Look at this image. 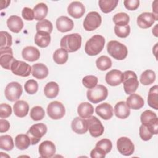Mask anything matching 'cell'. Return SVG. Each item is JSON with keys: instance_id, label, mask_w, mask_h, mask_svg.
<instances>
[{"instance_id": "obj_1", "label": "cell", "mask_w": 158, "mask_h": 158, "mask_svg": "<svg viewBox=\"0 0 158 158\" xmlns=\"http://www.w3.org/2000/svg\"><path fill=\"white\" fill-rule=\"evenodd\" d=\"M81 36L78 33H71L62 37L60 45L61 48L69 52L78 51L81 46Z\"/></svg>"}, {"instance_id": "obj_2", "label": "cell", "mask_w": 158, "mask_h": 158, "mask_svg": "<svg viewBox=\"0 0 158 158\" xmlns=\"http://www.w3.org/2000/svg\"><path fill=\"white\" fill-rule=\"evenodd\" d=\"M104 44V38L100 35H95L86 41L85 51L89 56H96L102 51Z\"/></svg>"}, {"instance_id": "obj_3", "label": "cell", "mask_w": 158, "mask_h": 158, "mask_svg": "<svg viewBox=\"0 0 158 158\" xmlns=\"http://www.w3.org/2000/svg\"><path fill=\"white\" fill-rule=\"evenodd\" d=\"M107 50L110 56L118 60L125 59L128 54L127 46L115 40L110 41L107 43Z\"/></svg>"}, {"instance_id": "obj_4", "label": "cell", "mask_w": 158, "mask_h": 158, "mask_svg": "<svg viewBox=\"0 0 158 158\" xmlns=\"http://www.w3.org/2000/svg\"><path fill=\"white\" fill-rule=\"evenodd\" d=\"M123 73V89L126 94L135 93L139 86V81L137 75L133 71L127 70Z\"/></svg>"}, {"instance_id": "obj_5", "label": "cell", "mask_w": 158, "mask_h": 158, "mask_svg": "<svg viewBox=\"0 0 158 158\" xmlns=\"http://www.w3.org/2000/svg\"><path fill=\"white\" fill-rule=\"evenodd\" d=\"M86 96L90 102L96 104L107 98L108 96V90L104 85H98L94 88L88 89L86 93Z\"/></svg>"}, {"instance_id": "obj_6", "label": "cell", "mask_w": 158, "mask_h": 158, "mask_svg": "<svg viewBox=\"0 0 158 158\" xmlns=\"http://www.w3.org/2000/svg\"><path fill=\"white\" fill-rule=\"evenodd\" d=\"M140 119L142 124L148 127L153 135L157 134L158 118L156 113L151 110H146L141 114Z\"/></svg>"}, {"instance_id": "obj_7", "label": "cell", "mask_w": 158, "mask_h": 158, "mask_svg": "<svg viewBox=\"0 0 158 158\" xmlns=\"http://www.w3.org/2000/svg\"><path fill=\"white\" fill-rule=\"evenodd\" d=\"M47 130V126L43 123L33 125L27 131V135L30 139L31 144H36L46 133Z\"/></svg>"}, {"instance_id": "obj_8", "label": "cell", "mask_w": 158, "mask_h": 158, "mask_svg": "<svg viewBox=\"0 0 158 158\" xmlns=\"http://www.w3.org/2000/svg\"><path fill=\"white\" fill-rule=\"evenodd\" d=\"M102 19L100 14L95 11L89 12L83 21V27L86 31H91L98 28L101 24Z\"/></svg>"}, {"instance_id": "obj_9", "label": "cell", "mask_w": 158, "mask_h": 158, "mask_svg": "<svg viewBox=\"0 0 158 158\" xmlns=\"http://www.w3.org/2000/svg\"><path fill=\"white\" fill-rule=\"evenodd\" d=\"M47 113L51 119L59 120L65 115V109L64 106L60 102L54 101L48 104Z\"/></svg>"}, {"instance_id": "obj_10", "label": "cell", "mask_w": 158, "mask_h": 158, "mask_svg": "<svg viewBox=\"0 0 158 158\" xmlns=\"http://www.w3.org/2000/svg\"><path fill=\"white\" fill-rule=\"evenodd\" d=\"M4 94L7 100L12 102L17 101L22 94V87L18 82L13 81L9 83L5 88Z\"/></svg>"}, {"instance_id": "obj_11", "label": "cell", "mask_w": 158, "mask_h": 158, "mask_svg": "<svg viewBox=\"0 0 158 158\" xmlns=\"http://www.w3.org/2000/svg\"><path fill=\"white\" fill-rule=\"evenodd\" d=\"M117 148L121 154L126 156L131 155L135 151V146L131 139L124 136L117 139Z\"/></svg>"}, {"instance_id": "obj_12", "label": "cell", "mask_w": 158, "mask_h": 158, "mask_svg": "<svg viewBox=\"0 0 158 158\" xmlns=\"http://www.w3.org/2000/svg\"><path fill=\"white\" fill-rule=\"evenodd\" d=\"M15 60L13 56L12 48H0V64L2 68L10 70L12 65Z\"/></svg>"}, {"instance_id": "obj_13", "label": "cell", "mask_w": 158, "mask_h": 158, "mask_svg": "<svg viewBox=\"0 0 158 158\" xmlns=\"http://www.w3.org/2000/svg\"><path fill=\"white\" fill-rule=\"evenodd\" d=\"M90 135L94 138L101 136L104 131V126L101 121L94 116H91L86 120Z\"/></svg>"}, {"instance_id": "obj_14", "label": "cell", "mask_w": 158, "mask_h": 158, "mask_svg": "<svg viewBox=\"0 0 158 158\" xmlns=\"http://www.w3.org/2000/svg\"><path fill=\"white\" fill-rule=\"evenodd\" d=\"M10 70L14 75L27 77L31 73V67L23 61L15 60L12 64Z\"/></svg>"}, {"instance_id": "obj_15", "label": "cell", "mask_w": 158, "mask_h": 158, "mask_svg": "<svg viewBox=\"0 0 158 158\" xmlns=\"http://www.w3.org/2000/svg\"><path fill=\"white\" fill-rule=\"evenodd\" d=\"M56 146L51 141H43L39 146V154L42 158H51L56 153Z\"/></svg>"}, {"instance_id": "obj_16", "label": "cell", "mask_w": 158, "mask_h": 158, "mask_svg": "<svg viewBox=\"0 0 158 158\" xmlns=\"http://www.w3.org/2000/svg\"><path fill=\"white\" fill-rule=\"evenodd\" d=\"M157 20L153 13L143 12L137 17V24L140 28L146 29L151 27Z\"/></svg>"}, {"instance_id": "obj_17", "label": "cell", "mask_w": 158, "mask_h": 158, "mask_svg": "<svg viewBox=\"0 0 158 158\" xmlns=\"http://www.w3.org/2000/svg\"><path fill=\"white\" fill-rule=\"evenodd\" d=\"M123 73L118 70L114 69L109 72H107L106 75V81L107 83L112 86H118L123 81Z\"/></svg>"}, {"instance_id": "obj_18", "label": "cell", "mask_w": 158, "mask_h": 158, "mask_svg": "<svg viewBox=\"0 0 158 158\" xmlns=\"http://www.w3.org/2000/svg\"><path fill=\"white\" fill-rule=\"evenodd\" d=\"M68 14L75 19L81 18L85 12L84 5L79 1L72 2L67 7Z\"/></svg>"}, {"instance_id": "obj_19", "label": "cell", "mask_w": 158, "mask_h": 158, "mask_svg": "<svg viewBox=\"0 0 158 158\" xmlns=\"http://www.w3.org/2000/svg\"><path fill=\"white\" fill-rule=\"evenodd\" d=\"M95 112L98 115L106 120L110 119L113 116V107L107 102L99 104L96 107Z\"/></svg>"}, {"instance_id": "obj_20", "label": "cell", "mask_w": 158, "mask_h": 158, "mask_svg": "<svg viewBox=\"0 0 158 158\" xmlns=\"http://www.w3.org/2000/svg\"><path fill=\"white\" fill-rule=\"evenodd\" d=\"M71 128L77 134H85L88 130L87 120L81 117H75L72 122Z\"/></svg>"}, {"instance_id": "obj_21", "label": "cell", "mask_w": 158, "mask_h": 158, "mask_svg": "<svg viewBox=\"0 0 158 158\" xmlns=\"http://www.w3.org/2000/svg\"><path fill=\"white\" fill-rule=\"evenodd\" d=\"M57 29L62 33L72 30L73 28V22L67 16H60L57 18L56 22Z\"/></svg>"}, {"instance_id": "obj_22", "label": "cell", "mask_w": 158, "mask_h": 158, "mask_svg": "<svg viewBox=\"0 0 158 158\" xmlns=\"http://www.w3.org/2000/svg\"><path fill=\"white\" fill-rule=\"evenodd\" d=\"M7 25L11 31L18 33L23 28V22L20 17L13 15L10 16L7 20Z\"/></svg>"}, {"instance_id": "obj_23", "label": "cell", "mask_w": 158, "mask_h": 158, "mask_svg": "<svg viewBox=\"0 0 158 158\" xmlns=\"http://www.w3.org/2000/svg\"><path fill=\"white\" fill-rule=\"evenodd\" d=\"M23 58L29 62H34L39 59L40 57V51L34 46H27L22 52Z\"/></svg>"}, {"instance_id": "obj_24", "label": "cell", "mask_w": 158, "mask_h": 158, "mask_svg": "<svg viewBox=\"0 0 158 158\" xmlns=\"http://www.w3.org/2000/svg\"><path fill=\"white\" fill-rule=\"evenodd\" d=\"M49 70L48 67L42 63H36L31 67V74L35 78L41 80L48 75Z\"/></svg>"}, {"instance_id": "obj_25", "label": "cell", "mask_w": 158, "mask_h": 158, "mask_svg": "<svg viewBox=\"0 0 158 158\" xmlns=\"http://www.w3.org/2000/svg\"><path fill=\"white\" fill-rule=\"evenodd\" d=\"M126 103L130 109L138 110L144 106V101L141 96L133 93L127 98Z\"/></svg>"}, {"instance_id": "obj_26", "label": "cell", "mask_w": 158, "mask_h": 158, "mask_svg": "<svg viewBox=\"0 0 158 158\" xmlns=\"http://www.w3.org/2000/svg\"><path fill=\"white\" fill-rule=\"evenodd\" d=\"M114 113L118 118L125 119L130 115V109L125 101H120L114 107Z\"/></svg>"}, {"instance_id": "obj_27", "label": "cell", "mask_w": 158, "mask_h": 158, "mask_svg": "<svg viewBox=\"0 0 158 158\" xmlns=\"http://www.w3.org/2000/svg\"><path fill=\"white\" fill-rule=\"evenodd\" d=\"M13 109L14 112L17 117L23 118L27 115L29 110V106L26 101L20 100L15 102L14 104Z\"/></svg>"}, {"instance_id": "obj_28", "label": "cell", "mask_w": 158, "mask_h": 158, "mask_svg": "<svg viewBox=\"0 0 158 158\" xmlns=\"http://www.w3.org/2000/svg\"><path fill=\"white\" fill-rule=\"evenodd\" d=\"M77 112L80 117L87 118L93 115L94 112V108L93 106L88 102H81L78 106Z\"/></svg>"}, {"instance_id": "obj_29", "label": "cell", "mask_w": 158, "mask_h": 158, "mask_svg": "<svg viewBox=\"0 0 158 158\" xmlns=\"http://www.w3.org/2000/svg\"><path fill=\"white\" fill-rule=\"evenodd\" d=\"M51 42L50 34L44 31H37L35 36V43L40 48L48 46Z\"/></svg>"}, {"instance_id": "obj_30", "label": "cell", "mask_w": 158, "mask_h": 158, "mask_svg": "<svg viewBox=\"0 0 158 158\" xmlns=\"http://www.w3.org/2000/svg\"><path fill=\"white\" fill-rule=\"evenodd\" d=\"M34 19L36 20H42L47 15L48 12V8L46 4L40 2L37 4L33 8Z\"/></svg>"}, {"instance_id": "obj_31", "label": "cell", "mask_w": 158, "mask_h": 158, "mask_svg": "<svg viewBox=\"0 0 158 158\" xmlns=\"http://www.w3.org/2000/svg\"><path fill=\"white\" fill-rule=\"evenodd\" d=\"M157 94L158 86L157 85H154L149 89L148 96V104L151 107L156 110L158 109Z\"/></svg>"}, {"instance_id": "obj_32", "label": "cell", "mask_w": 158, "mask_h": 158, "mask_svg": "<svg viewBox=\"0 0 158 158\" xmlns=\"http://www.w3.org/2000/svg\"><path fill=\"white\" fill-rule=\"evenodd\" d=\"M59 87L57 83L51 81L48 83L44 88V93L45 96L50 99L56 98L59 93Z\"/></svg>"}, {"instance_id": "obj_33", "label": "cell", "mask_w": 158, "mask_h": 158, "mask_svg": "<svg viewBox=\"0 0 158 158\" xmlns=\"http://www.w3.org/2000/svg\"><path fill=\"white\" fill-rule=\"evenodd\" d=\"M31 144V141L28 136L26 134H19L15 138V145L20 150L27 149Z\"/></svg>"}, {"instance_id": "obj_34", "label": "cell", "mask_w": 158, "mask_h": 158, "mask_svg": "<svg viewBox=\"0 0 158 158\" xmlns=\"http://www.w3.org/2000/svg\"><path fill=\"white\" fill-rule=\"evenodd\" d=\"M118 3L117 0H99L98 2L101 11L106 14L112 12L117 7Z\"/></svg>"}, {"instance_id": "obj_35", "label": "cell", "mask_w": 158, "mask_h": 158, "mask_svg": "<svg viewBox=\"0 0 158 158\" xmlns=\"http://www.w3.org/2000/svg\"><path fill=\"white\" fill-rule=\"evenodd\" d=\"M68 52L62 48L56 49L53 54L54 61L59 65L64 64L68 60Z\"/></svg>"}, {"instance_id": "obj_36", "label": "cell", "mask_w": 158, "mask_h": 158, "mask_svg": "<svg viewBox=\"0 0 158 158\" xmlns=\"http://www.w3.org/2000/svg\"><path fill=\"white\" fill-rule=\"evenodd\" d=\"M156 80V73L153 70H146L140 76V82L143 85L152 84Z\"/></svg>"}, {"instance_id": "obj_37", "label": "cell", "mask_w": 158, "mask_h": 158, "mask_svg": "<svg viewBox=\"0 0 158 158\" xmlns=\"http://www.w3.org/2000/svg\"><path fill=\"white\" fill-rule=\"evenodd\" d=\"M96 65L99 70L104 71L111 67L112 61L109 57L106 56H101L97 59Z\"/></svg>"}, {"instance_id": "obj_38", "label": "cell", "mask_w": 158, "mask_h": 158, "mask_svg": "<svg viewBox=\"0 0 158 158\" xmlns=\"http://www.w3.org/2000/svg\"><path fill=\"white\" fill-rule=\"evenodd\" d=\"M14 144L12 138L8 135L0 136V148L5 151H10L14 148Z\"/></svg>"}, {"instance_id": "obj_39", "label": "cell", "mask_w": 158, "mask_h": 158, "mask_svg": "<svg viewBox=\"0 0 158 158\" xmlns=\"http://www.w3.org/2000/svg\"><path fill=\"white\" fill-rule=\"evenodd\" d=\"M113 22L115 25L125 26L127 25L130 22V17L125 12H119L114 16Z\"/></svg>"}, {"instance_id": "obj_40", "label": "cell", "mask_w": 158, "mask_h": 158, "mask_svg": "<svg viewBox=\"0 0 158 158\" xmlns=\"http://www.w3.org/2000/svg\"><path fill=\"white\" fill-rule=\"evenodd\" d=\"M52 29L53 26L52 23L47 19L40 20L38 22L36 25V30L37 31H44L50 34Z\"/></svg>"}, {"instance_id": "obj_41", "label": "cell", "mask_w": 158, "mask_h": 158, "mask_svg": "<svg viewBox=\"0 0 158 158\" xmlns=\"http://www.w3.org/2000/svg\"><path fill=\"white\" fill-rule=\"evenodd\" d=\"M31 118L35 121H39L42 120L45 115V112L43 108L41 106H36L33 107L30 112Z\"/></svg>"}, {"instance_id": "obj_42", "label": "cell", "mask_w": 158, "mask_h": 158, "mask_svg": "<svg viewBox=\"0 0 158 158\" xmlns=\"http://www.w3.org/2000/svg\"><path fill=\"white\" fill-rule=\"evenodd\" d=\"M1 44L0 48H10L12 44V36L7 31H1L0 32Z\"/></svg>"}, {"instance_id": "obj_43", "label": "cell", "mask_w": 158, "mask_h": 158, "mask_svg": "<svg viewBox=\"0 0 158 158\" xmlns=\"http://www.w3.org/2000/svg\"><path fill=\"white\" fill-rule=\"evenodd\" d=\"M115 34L119 38H126L130 33V27L129 25L125 26L115 25L114 27Z\"/></svg>"}, {"instance_id": "obj_44", "label": "cell", "mask_w": 158, "mask_h": 158, "mask_svg": "<svg viewBox=\"0 0 158 158\" xmlns=\"http://www.w3.org/2000/svg\"><path fill=\"white\" fill-rule=\"evenodd\" d=\"M24 88L27 93L30 94H33L37 92L38 89V85L36 80L30 79L26 81L24 85Z\"/></svg>"}, {"instance_id": "obj_45", "label": "cell", "mask_w": 158, "mask_h": 158, "mask_svg": "<svg viewBox=\"0 0 158 158\" xmlns=\"http://www.w3.org/2000/svg\"><path fill=\"white\" fill-rule=\"evenodd\" d=\"M96 147L101 149L107 154L111 151L112 148V143L110 139L104 138L98 141L96 144Z\"/></svg>"}, {"instance_id": "obj_46", "label": "cell", "mask_w": 158, "mask_h": 158, "mask_svg": "<svg viewBox=\"0 0 158 158\" xmlns=\"http://www.w3.org/2000/svg\"><path fill=\"white\" fill-rule=\"evenodd\" d=\"M98 79L96 76L94 75H87L85 76L82 80V83L83 86L88 89L94 88L97 85Z\"/></svg>"}, {"instance_id": "obj_47", "label": "cell", "mask_w": 158, "mask_h": 158, "mask_svg": "<svg viewBox=\"0 0 158 158\" xmlns=\"http://www.w3.org/2000/svg\"><path fill=\"white\" fill-rule=\"evenodd\" d=\"M139 136L143 141L149 140L153 136V133L151 132L150 129L144 125H141L139 129Z\"/></svg>"}, {"instance_id": "obj_48", "label": "cell", "mask_w": 158, "mask_h": 158, "mask_svg": "<svg viewBox=\"0 0 158 158\" xmlns=\"http://www.w3.org/2000/svg\"><path fill=\"white\" fill-rule=\"evenodd\" d=\"M12 114V108L10 105L2 103L0 105V117L1 118H6Z\"/></svg>"}, {"instance_id": "obj_49", "label": "cell", "mask_w": 158, "mask_h": 158, "mask_svg": "<svg viewBox=\"0 0 158 158\" xmlns=\"http://www.w3.org/2000/svg\"><path fill=\"white\" fill-rule=\"evenodd\" d=\"M125 8L129 10H135L139 6V0H125L123 1Z\"/></svg>"}, {"instance_id": "obj_50", "label": "cell", "mask_w": 158, "mask_h": 158, "mask_svg": "<svg viewBox=\"0 0 158 158\" xmlns=\"http://www.w3.org/2000/svg\"><path fill=\"white\" fill-rule=\"evenodd\" d=\"M22 17L26 20H32L34 19L33 10L29 7H24L22 11Z\"/></svg>"}, {"instance_id": "obj_51", "label": "cell", "mask_w": 158, "mask_h": 158, "mask_svg": "<svg viewBox=\"0 0 158 158\" xmlns=\"http://www.w3.org/2000/svg\"><path fill=\"white\" fill-rule=\"evenodd\" d=\"M106 154L101 149L96 147L91 150L90 156L91 158H103L105 157Z\"/></svg>"}, {"instance_id": "obj_52", "label": "cell", "mask_w": 158, "mask_h": 158, "mask_svg": "<svg viewBox=\"0 0 158 158\" xmlns=\"http://www.w3.org/2000/svg\"><path fill=\"white\" fill-rule=\"evenodd\" d=\"M10 128V123L9 122L3 118H1L0 120V132L4 133L9 130Z\"/></svg>"}, {"instance_id": "obj_53", "label": "cell", "mask_w": 158, "mask_h": 158, "mask_svg": "<svg viewBox=\"0 0 158 158\" xmlns=\"http://www.w3.org/2000/svg\"><path fill=\"white\" fill-rule=\"evenodd\" d=\"M158 1H155L152 2V11H154L153 14L155 15V16L156 17L157 19H158L157 17V4Z\"/></svg>"}, {"instance_id": "obj_54", "label": "cell", "mask_w": 158, "mask_h": 158, "mask_svg": "<svg viewBox=\"0 0 158 158\" xmlns=\"http://www.w3.org/2000/svg\"><path fill=\"white\" fill-rule=\"evenodd\" d=\"M10 3V1H1V9H3L9 6Z\"/></svg>"}, {"instance_id": "obj_55", "label": "cell", "mask_w": 158, "mask_h": 158, "mask_svg": "<svg viewBox=\"0 0 158 158\" xmlns=\"http://www.w3.org/2000/svg\"><path fill=\"white\" fill-rule=\"evenodd\" d=\"M156 28H157V25L154 27V29H152V33L155 36H157V30H156Z\"/></svg>"}]
</instances>
